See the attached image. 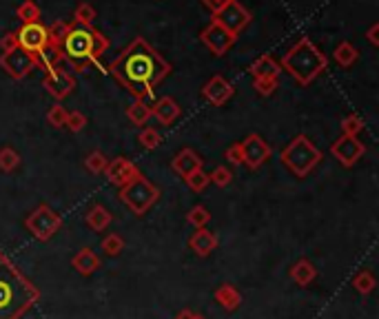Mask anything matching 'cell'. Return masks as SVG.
I'll return each mask as SVG.
<instances>
[{
    "label": "cell",
    "mask_w": 379,
    "mask_h": 319,
    "mask_svg": "<svg viewBox=\"0 0 379 319\" xmlns=\"http://www.w3.org/2000/svg\"><path fill=\"white\" fill-rule=\"evenodd\" d=\"M109 73L135 100H144L171 73V65L144 38H135L109 65Z\"/></svg>",
    "instance_id": "1"
},
{
    "label": "cell",
    "mask_w": 379,
    "mask_h": 319,
    "mask_svg": "<svg viewBox=\"0 0 379 319\" xmlns=\"http://www.w3.org/2000/svg\"><path fill=\"white\" fill-rule=\"evenodd\" d=\"M40 299V291L25 273L0 251V319H20Z\"/></svg>",
    "instance_id": "2"
},
{
    "label": "cell",
    "mask_w": 379,
    "mask_h": 319,
    "mask_svg": "<svg viewBox=\"0 0 379 319\" xmlns=\"http://www.w3.org/2000/svg\"><path fill=\"white\" fill-rule=\"evenodd\" d=\"M109 49V40L96 29H87L78 23H69V32L60 42L63 60L82 71L89 63H98V58Z\"/></svg>",
    "instance_id": "3"
},
{
    "label": "cell",
    "mask_w": 379,
    "mask_h": 319,
    "mask_svg": "<svg viewBox=\"0 0 379 319\" xmlns=\"http://www.w3.org/2000/svg\"><path fill=\"white\" fill-rule=\"evenodd\" d=\"M280 69L291 73L302 87H306L328 69V58H326V54L317 49V44L313 40H309L304 36L282 56Z\"/></svg>",
    "instance_id": "4"
},
{
    "label": "cell",
    "mask_w": 379,
    "mask_h": 319,
    "mask_svg": "<svg viewBox=\"0 0 379 319\" xmlns=\"http://www.w3.org/2000/svg\"><path fill=\"white\" fill-rule=\"evenodd\" d=\"M280 160L295 177H309V173L322 162V151L306 135H297L282 149Z\"/></svg>",
    "instance_id": "5"
},
{
    "label": "cell",
    "mask_w": 379,
    "mask_h": 319,
    "mask_svg": "<svg viewBox=\"0 0 379 319\" xmlns=\"http://www.w3.org/2000/svg\"><path fill=\"white\" fill-rule=\"evenodd\" d=\"M120 200L123 204L135 213V215H144V213L160 200V189L144 175H138L131 180L127 187L120 189Z\"/></svg>",
    "instance_id": "6"
},
{
    "label": "cell",
    "mask_w": 379,
    "mask_h": 319,
    "mask_svg": "<svg viewBox=\"0 0 379 319\" xmlns=\"http://www.w3.org/2000/svg\"><path fill=\"white\" fill-rule=\"evenodd\" d=\"M25 226L34 237H38L40 242H47L60 231V226H63V218H60L51 206L40 204L36 211H32L27 215Z\"/></svg>",
    "instance_id": "7"
},
{
    "label": "cell",
    "mask_w": 379,
    "mask_h": 319,
    "mask_svg": "<svg viewBox=\"0 0 379 319\" xmlns=\"http://www.w3.org/2000/svg\"><path fill=\"white\" fill-rule=\"evenodd\" d=\"M211 23H216L220 25L222 29H226L233 38H237L244 29L249 27L251 23V13L244 5H240L237 0H231L229 5H224L220 11L213 13V20Z\"/></svg>",
    "instance_id": "8"
},
{
    "label": "cell",
    "mask_w": 379,
    "mask_h": 319,
    "mask_svg": "<svg viewBox=\"0 0 379 319\" xmlns=\"http://www.w3.org/2000/svg\"><path fill=\"white\" fill-rule=\"evenodd\" d=\"M16 40H18V49L38 56L44 47L49 44V34H47V27L42 23H29L23 25L18 32H16Z\"/></svg>",
    "instance_id": "9"
},
{
    "label": "cell",
    "mask_w": 379,
    "mask_h": 319,
    "mask_svg": "<svg viewBox=\"0 0 379 319\" xmlns=\"http://www.w3.org/2000/svg\"><path fill=\"white\" fill-rule=\"evenodd\" d=\"M0 67L13 80H25L36 69V58L23 49H13L9 54H0Z\"/></svg>",
    "instance_id": "10"
},
{
    "label": "cell",
    "mask_w": 379,
    "mask_h": 319,
    "mask_svg": "<svg viewBox=\"0 0 379 319\" xmlns=\"http://www.w3.org/2000/svg\"><path fill=\"white\" fill-rule=\"evenodd\" d=\"M330 154L342 166L351 169V166H355L364 158V154H366V146H364V142L359 138H355V135H342L337 142H333Z\"/></svg>",
    "instance_id": "11"
},
{
    "label": "cell",
    "mask_w": 379,
    "mask_h": 319,
    "mask_svg": "<svg viewBox=\"0 0 379 319\" xmlns=\"http://www.w3.org/2000/svg\"><path fill=\"white\" fill-rule=\"evenodd\" d=\"M242 146V164H247L249 169H260V166L271 158V146L264 142L262 135H257V133H251L247 135L244 140L240 142Z\"/></svg>",
    "instance_id": "12"
},
{
    "label": "cell",
    "mask_w": 379,
    "mask_h": 319,
    "mask_svg": "<svg viewBox=\"0 0 379 319\" xmlns=\"http://www.w3.org/2000/svg\"><path fill=\"white\" fill-rule=\"evenodd\" d=\"M42 85H44V89H47L56 100H65L67 96L73 94V89H75L73 75L67 73L65 69H60V67L47 71V75H44Z\"/></svg>",
    "instance_id": "13"
},
{
    "label": "cell",
    "mask_w": 379,
    "mask_h": 319,
    "mask_svg": "<svg viewBox=\"0 0 379 319\" xmlns=\"http://www.w3.org/2000/svg\"><path fill=\"white\" fill-rule=\"evenodd\" d=\"M104 175H107V180L111 182L113 187H127L131 180H135L140 173V169L135 166L131 160L127 158H116V160H109L107 169H104Z\"/></svg>",
    "instance_id": "14"
},
{
    "label": "cell",
    "mask_w": 379,
    "mask_h": 319,
    "mask_svg": "<svg viewBox=\"0 0 379 319\" xmlns=\"http://www.w3.org/2000/svg\"><path fill=\"white\" fill-rule=\"evenodd\" d=\"M200 38H202V42L206 44L209 51L213 54V56H224L226 51L233 47V42H235V38L229 32H226V29L216 25V23H209L204 27V32H202Z\"/></svg>",
    "instance_id": "15"
},
{
    "label": "cell",
    "mask_w": 379,
    "mask_h": 319,
    "mask_svg": "<svg viewBox=\"0 0 379 319\" xmlns=\"http://www.w3.org/2000/svg\"><path fill=\"white\" fill-rule=\"evenodd\" d=\"M202 96L216 106H222L226 104L231 98H233V85L224 78V75H213L202 89Z\"/></svg>",
    "instance_id": "16"
},
{
    "label": "cell",
    "mask_w": 379,
    "mask_h": 319,
    "mask_svg": "<svg viewBox=\"0 0 379 319\" xmlns=\"http://www.w3.org/2000/svg\"><path fill=\"white\" fill-rule=\"evenodd\" d=\"M178 115H180V106H178V102H175L173 98H169V96H164V98H160L156 104H151V118H156L158 123L164 125V127L173 125L175 120H178Z\"/></svg>",
    "instance_id": "17"
},
{
    "label": "cell",
    "mask_w": 379,
    "mask_h": 319,
    "mask_svg": "<svg viewBox=\"0 0 379 319\" xmlns=\"http://www.w3.org/2000/svg\"><path fill=\"white\" fill-rule=\"evenodd\" d=\"M189 246H191V251L198 255V257H209L211 253L218 249V235L211 233L206 226H204V229H198V231L191 235Z\"/></svg>",
    "instance_id": "18"
},
{
    "label": "cell",
    "mask_w": 379,
    "mask_h": 319,
    "mask_svg": "<svg viewBox=\"0 0 379 319\" xmlns=\"http://www.w3.org/2000/svg\"><path fill=\"white\" fill-rule=\"evenodd\" d=\"M202 164L204 160L195 154L193 149H182L180 154L171 160V166H173V171L182 177H187L189 173H193L195 169H202Z\"/></svg>",
    "instance_id": "19"
},
{
    "label": "cell",
    "mask_w": 379,
    "mask_h": 319,
    "mask_svg": "<svg viewBox=\"0 0 379 319\" xmlns=\"http://www.w3.org/2000/svg\"><path fill=\"white\" fill-rule=\"evenodd\" d=\"M280 73H282L280 63L273 56H260L251 65L253 80H257V78H280Z\"/></svg>",
    "instance_id": "20"
},
{
    "label": "cell",
    "mask_w": 379,
    "mask_h": 319,
    "mask_svg": "<svg viewBox=\"0 0 379 319\" xmlns=\"http://www.w3.org/2000/svg\"><path fill=\"white\" fill-rule=\"evenodd\" d=\"M71 266L80 273V275H91V273H96L100 268V257L91 251V249H82L73 255V260H71Z\"/></svg>",
    "instance_id": "21"
},
{
    "label": "cell",
    "mask_w": 379,
    "mask_h": 319,
    "mask_svg": "<svg viewBox=\"0 0 379 319\" xmlns=\"http://www.w3.org/2000/svg\"><path fill=\"white\" fill-rule=\"evenodd\" d=\"M213 295H216V301L220 304V306L224 311H229V313L237 311L240 304H242V293L237 291L233 284H222L220 288H216Z\"/></svg>",
    "instance_id": "22"
},
{
    "label": "cell",
    "mask_w": 379,
    "mask_h": 319,
    "mask_svg": "<svg viewBox=\"0 0 379 319\" xmlns=\"http://www.w3.org/2000/svg\"><path fill=\"white\" fill-rule=\"evenodd\" d=\"M111 220H113V215L102 204L91 206L87 211V215H85V222H87V226L91 231H104L111 224Z\"/></svg>",
    "instance_id": "23"
},
{
    "label": "cell",
    "mask_w": 379,
    "mask_h": 319,
    "mask_svg": "<svg viewBox=\"0 0 379 319\" xmlns=\"http://www.w3.org/2000/svg\"><path fill=\"white\" fill-rule=\"evenodd\" d=\"M36 58V67H40V69H44V71H51V69H56V67H60V63H63V51H60V47L58 44H47L38 56H34Z\"/></svg>",
    "instance_id": "24"
},
{
    "label": "cell",
    "mask_w": 379,
    "mask_h": 319,
    "mask_svg": "<svg viewBox=\"0 0 379 319\" xmlns=\"http://www.w3.org/2000/svg\"><path fill=\"white\" fill-rule=\"evenodd\" d=\"M315 277H317V268L309 260H297L291 268V280L297 286H309Z\"/></svg>",
    "instance_id": "25"
},
{
    "label": "cell",
    "mask_w": 379,
    "mask_h": 319,
    "mask_svg": "<svg viewBox=\"0 0 379 319\" xmlns=\"http://www.w3.org/2000/svg\"><path fill=\"white\" fill-rule=\"evenodd\" d=\"M127 118L131 120V125L144 127L151 120V106L144 100H135L133 104L127 106Z\"/></svg>",
    "instance_id": "26"
},
{
    "label": "cell",
    "mask_w": 379,
    "mask_h": 319,
    "mask_svg": "<svg viewBox=\"0 0 379 319\" xmlns=\"http://www.w3.org/2000/svg\"><path fill=\"white\" fill-rule=\"evenodd\" d=\"M333 58H335V63L340 67H353L359 58V51L353 47L351 42H342V44H337V49L333 51Z\"/></svg>",
    "instance_id": "27"
},
{
    "label": "cell",
    "mask_w": 379,
    "mask_h": 319,
    "mask_svg": "<svg viewBox=\"0 0 379 319\" xmlns=\"http://www.w3.org/2000/svg\"><path fill=\"white\" fill-rule=\"evenodd\" d=\"M96 16H98L96 9L91 7L89 3H82V5L75 7V11H73V23H78V25H82V27H87V29H94Z\"/></svg>",
    "instance_id": "28"
},
{
    "label": "cell",
    "mask_w": 379,
    "mask_h": 319,
    "mask_svg": "<svg viewBox=\"0 0 379 319\" xmlns=\"http://www.w3.org/2000/svg\"><path fill=\"white\" fill-rule=\"evenodd\" d=\"M16 18H18L23 25L40 23V7L34 3V0H25V3L16 9Z\"/></svg>",
    "instance_id": "29"
},
{
    "label": "cell",
    "mask_w": 379,
    "mask_h": 319,
    "mask_svg": "<svg viewBox=\"0 0 379 319\" xmlns=\"http://www.w3.org/2000/svg\"><path fill=\"white\" fill-rule=\"evenodd\" d=\"M18 164H20V156L16 149H11V146L0 149V171L11 173L18 169Z\"/></svg>",
    "instance_id": "30"
},
{
    "label": "cell",
    "mask_w": 379,
    "mask_h": 319,
    "mask_svg": "<svg viewBox=\"0 0 379 319\" xmlns=\"http://www.w3.org/2000/svg\"><path fill=\"white\" fill-rule=\"evenodd\" d=\"M375 275L371 270H361V273H357L355 275V280H353V288L357 293H361V295H368V293H373L375 291Z\"/></svg>",
    "instance_id": "31"
},
{
    "label": "cell",
    "mask_w": 379,
    "mask_h": 319,
    "mask_svg": "<svg viewBox=\"0 0 379 319\" xmlns=\"http://www.w3.org/2000/svg\"><path fill=\"white\" fill-rule=\"evenodd\" d=\"M107 164H109L107 156L100 154V151H91V154L87 156V160H85L87 171H89V173H94V175L104 173V169H107Z\"/></svg>",
    "instance_id": "32"
},
{
    "label": "cell",
    "mask_w": 379,
    "mask_h": 319,
    "mask_svg": "<svg viewBox=\"0 0 379 319\" xmlns=\"http://www.w3.org/2000/svg\"><path fill=\"white\" fill-rule=\"evenodd\" d=\"M100 249H102V253H104V255L116 257V255L123 253V249H125V239H123V235L111 233V235H107V237L102 239Z\"/></svg>",
    "instance_id": "33"
},
{
    "label": "cell",
    "mask_w": 379,
    "mask_h": 319,
    "mask_svg": "<svg viewBox=\"0 0 379 319\" xmlns=\"http://www.w3.org/2000/svg\"><path fill=\"white\" fill-rule=\"evenodd\" d=\"M187 222L191 224V226H195V229H204V226L211 222V213L204 208V206H193L189 213H187Z\"/></svg>",
    "instance_id": "34"
},
{
    "label": "cell",
    "mask_w": 379,
    "mask_h": 319,
    "mask_svg": "<svg viewBox=\"0 0 379 319\" xmlns=\"http://www.w3.org/2000/svg\"><path fill=\"white\" fill-rule=\"evenodd\" d=\"M185 182L189 184V189H191V191H195V193L204 191V189L211 184L209 173H204V169H195L193 173H189V175L185 177Z\"/></svg>",
    "instance_id": "35"
},
{
    "label": "cell",
    "mask_w": 379,
    "mask_h": 319,
    "mask_svg": "<svg viewBox=\"0 0 379 319\" xmlns=\"http://www.w3.org/2000/svg\"><path fill=\"white\" fill-rule=\"evenodd\" d=\"M138 140H140V144H142L144 149L154 151V149H158V146L162 144V135H160V131H158V129H154V127H147V129H142V131H140Z\"/></svg>",
    "instance_id": "36"
},
{
    "label": "cell",
    "mask_w": 379,
    "mask_h": 319,
    "mask_svg": "<svg viewBox=\"0 0 379 319\" xmlns=\"http://www.w3.org/2000/svg\"><path fill=\"white\" fill-rule=\"evenodd\" d=\"M361 129H364V123L357 113H351L342 120V135H355L357 138V135L361 133Z\"/></svg>",
    "instance_id": "37"
},
{
    "label": "cell",
    "mask_w": 379,
    "mask_h": 319,
    "mask_svg": "<svg viewBox=\"0 0 379 319\" xmlns=\"http://www.w3.org/2000/svg\"><path fill=\"white\" fill-rule=\"evenodd\" d=\"M67 109L63 104H54L51 109H49V113H47V123L54 127V129H60V127H65V123H67Z\"/></svg>",
    "instance_id": "38"
},
{
    "label": "cell",
    "mask_w": 379,
    "mask_h": 319,
    "mask_svg": "<svg viewBox=\"0 0 379 319\" xmlns=\"http://www.w3.org/2000/svg\"><path fill=\"white\" fill-rule=\"evenodd\" d=\"M209 180L213 182L216 187L224 189V187H229L233 182V173L226 169V166H218V169H213V173H209Z\"/></svg>",
    "instance_id": "39"
},
{
    "label": "cell",
    "mask_w": 379,
    "mask_h": 319,
    "mask_svg": "<svg viewBox=\"0 0 379 319\" xmlns=\"http://www.w3.org/2000/svg\"><path fill=\"white\" fill-rule=\"evenodd\" d=\"M67 32H69V23H54V25H49L47 27V34H49V42L51 44H58L60 47V42H63V38L67 36Z\"/></svg>",
    "instance_id": "40"
},
{
    "label": "cell",
    "mask_w": 379,
    "mask_h": 319,
    "mask_svg": "<svg viewBox=\"0 0 379 319\" xmlns=\"http://www.w3.org/2000/svg\"><path fill=\"white\" fill-rule=\"evenodd\" d=\"M253 87L260 96H271L280 87V78H257L253 80Z\"/></svg>",
    "instance_id": "41"
},
{
    "label": "cell",
    "mask_w": 379,
    "mask_h": 319,
    "mask_svg": "<svg viewBox=\"0 0 379 319\" xmlns=\"http://www.w3.org/2000/svg\"><path fill=\"white\" fill-rule=\"evenodd\" d=\"M65 127H67L69 131H73V133L82 131V129L87 127V115L80 113V111H71V113H67V123H65Z\"/></svg>",
    "instance_id": "42"
},
{
    "label": "cell",
    "mask_w": 379,
    "mask_h": 319,
    "mask_svg": "<svg viewBox=\"0 0 379 319\" xmlns=\"http://www.w3.org/2000/svg\"><path fill=\"white\" fill-rule=\"evenodd\" d=\"M224 158L229 160V164L240 166L242 164V146H240V142H235V144H231L229 149H226L224 151Z\"/></svg>",
    "instance_id": "43"
},
{
    "label": "cell",
    "mask_w": 379,
    "mask_h": 319,
    "mask_svg": "<svg viewBox=\"0 0 379 319\" xmlns=\"http://www.w3.org/2000/svg\"><path fill=\"white\" fill-rule=\"evenodd\" d=\"M13 49H18V40H16V32L11 34H5L3 38H0V51L3 54H9Z\"/></svg>",
    "instance_id": "44"
},
{
    "label": "cell",
    "mask_w": 379,
    "mask_h": 319,
    "mask_svg": "<svg viewBox=\"0 0 379 319\" xmlns=\"http://www.w3.org/2000/svg\"><path fill=\"white\" fill-rule=\"evenodd\" d=\"M202 3H204V7H209L211 11L216 13V11H220V9H222L224 5H229L231 0H202Z\"/></svg>",
    "instance_id": "45"
},
{
    "label": "cell",
    "mask_w": 379,
    "mask_h": 319,
    "mask_svg": "<svg viewBox=\"0 0 379 319\" xmlns=\"http://www.w3.org/2000/svg\"><path fill=\"white\" fill-rule=\"evenodd\" d=\"M366 38H368V42L373 44V47H377V44H379V25L377 23L371 25V29L366 32Z\"/></svg>",
    "instance_id": "46"
},
{
    "label": "cell",
    "mask_w": 379,
    "mask_h": 319,
    "mask_svg": "<svg viewBox=\"0 0 379 319\" xmlns=\"http://www.w3.org/2000/svg\"><path fill=\"white\" fill-rule=\"evenodd\" d=\"M175 319H206V317H204V315H200V313H195V311L185 308V311H182Z\"/></svg>",
    "instance_id": "47"
}]
</instances>
